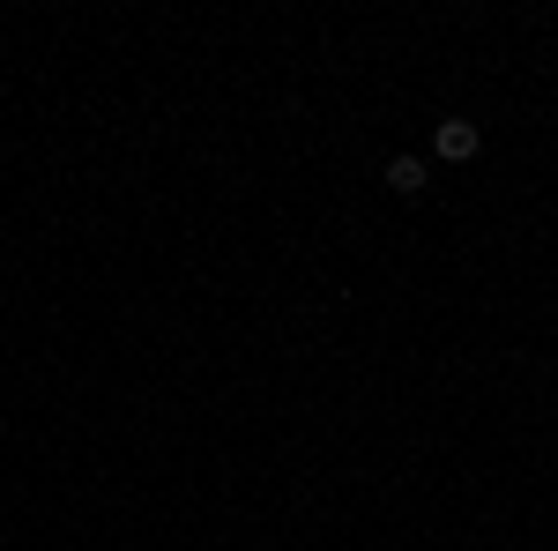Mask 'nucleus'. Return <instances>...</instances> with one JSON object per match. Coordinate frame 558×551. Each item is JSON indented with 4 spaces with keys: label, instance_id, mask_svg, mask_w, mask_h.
Here are the masks:
<instances>
[{
    "label": "nucleus",
    "instance_id": "obj_2",
    "mask_svg": "<svg viewBox=\"0 0 558 551\" xmlns=\"http://www.w3.org/2000/svg\"><path fill=\"white\" fill-rule=\"evenodd\" d=\"M425 157H395V165H387V187H395V194H425Z\"/></svg>",
    "mask_w": 558,
    "mask_h": 551
},
{
    "label": "nucleus",
    "instance_id": "obj_1",
    "mask_svg": "<svg viewBox=\"0 0 558 551\" xmlns=\"http://www.w3.org/2000/svg\"><path fill=\"white\" fill-rule=\"evenodd\" d=\"M432 142H439V157H447V165H470V157H476V142H484V134H476L470 120H439V134H432Z\"/></svg>",
    "mask_w": 558,
    "mask_h": 551
}]
</instances>
